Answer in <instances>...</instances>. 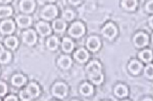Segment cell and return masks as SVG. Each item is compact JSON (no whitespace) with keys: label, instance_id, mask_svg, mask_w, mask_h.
I'll use <instances>...</instances> for the list:
<instances>
[{"label":"cell","instance_id":"cell-1","mask_svg":"<svg viewBox=\"0 0 153 101\" xmlns=\"http://www.w3.org/2000/svg\"><path fill=\"white\" fill-rule=\"evenodd\" d=\"M85 28L81 22L76 21L71 25L69 28V34L73 37H80L84 34Z\"/></svg>","mask_w":153,"mask_h":101},{"label":"cell","instance_id":"cell-2","mask_svg":"<svg viewBox=\"0 0 153 101\" xmlns=\"http://www.w3.org/2000/svg\"><path fill=\"white\" fill-rule=\"evenodd\" d=\"M42 17L45 20L50 21L57 15V9L55 5H46L42 11Z\"/></svg>","mask_w":153,"mask_h":101},{"label":"cell","instance_id":"cell-3","mask_svg":"<svg viewBox=\"0 0 153 101\" xmlns=\"http://www.w3.org/2000/svg\"><path fill=\"white\" fill-rule=\"evenodd\" d=\"M54 96L59 98H64L68 94V87L65 83L57 82L52 88Z\"/></svg>","mask_w":153,"mask_h":101},{"label":"cell","instance_id":"cell-4","mask_svg":"<svg viewBox=\"0 0 153 101\" xmlns=\"http://www.w3.org/2000/svg\"><path fill=\"white\" fill-rule=\"evenodd\" d=\"M102 34H103V36L106 38L112 39V38H113L117 35V28L112 23H109V24H106V26L103 28V30H102Z\"/></svg>","mask_w":153,"mask_h":101},{"label":"cell","instance_id":"cell-5","mask_svg":"<svg viewBox=\"0 0 153 101\" xmlns=\"http://www.w3.org/2000/svg\"><path fill=\"white\" fill-rule=\"evenodd\" d=\"M37 40L36 34L32 30H28L23 33V41L27 45H33Z\"/></svg>","mask_w":153,"mask_h":101},{"label":"cell","instance_id":"cell-6","mask_svg":"<svg viewBox=\"0 0 153 101\" xmlns=\"http://www.w3.org/2000/svg\"><path fill=\"white\" fill-rule=\"evenodd\" d=\"M148 36L144 33H138L134 37V43L138 47H143L148 44Z\"/></svg>","mask_w":153,"mask_h":101},{"label":"cell","instance_id":"cell-7","mask_svg":"<svg viewBox=\"0 0 153 101\" xmlns=\"http://www.w3.org/2000/svg\"><path fill=\"white\" fill-rule=\"evenodd\" d=\"M87 48L91 51H97L99 50L100 46V41L98 37L95 36L91 37L87 40Z\"/></svg>","mask_w":153,"mask_h":101},{"label":"cell","instance_id":"cell-8","mask_svg":"<svg viewBox=\"0 0 153 101\" xmlns=\"http://www.w3.org/2000/svg\"><path fill=\"white\" fill-rule=\"evenodd\" d=\"M20 7L22 12L25 13H31L35 9L34 0H22Z\"/></svg>","mask_w":153,"mask_h":101},{"label":"cell","instance_id":"cell-9","mask_svg":"<svg viewBox=\"0 0 153 101\" xmlns=\"http://www.w3.org/2000/svg\"><path fill=\"white\" fill-rule=\"evenodd\" d=\"M36 28L38 32L42 36H47V35L51 34V28L48 24L44 22V21H40L36 25Z\"/></svg>","mask_w":153,"mask_h":101},{"label":"cell","instance_id":"cell-10","mask_svg":"<svg viewBox=\"0 0 153 101\" xmlns=\"http://www.w3.org/2000/svg\"><path fill=\"white\" fill-rule=\"evenodd\" d=\"M25 91L28 94L30 97H37L40 94V89L39 87L35 83H31L28 85Z\"/></svg>","mask_w":153,"mask_h":101},{"label":"cell","instance_id":"cell-11","mask_svg":"<svg viewBox=\"0 0 153 101\" xmlns=\"http://www.w3.org/2000/svg\"><path fill=\"white\" fill-rule=\"evenodd\" d=\"M0 29L3 34H10L15 29V24L12 21H5L2 23Z\"/></svg>","mask_w":153,"mask_h":101},{"label":"cell","instance_id":"cell-12","mask_svg":"<svg viewBox=\"0 0 153 101\" xmlns=\"http://www.w3.org/2000/svg\"><path fill=\"white\" fill-rule=\"evenodd\" d=\"M88 53L84 49H80V50H76L74 53V58L80 62H86L88 59Z\"/></svg>","mask_w":153,"mask_h":101},{"label":"cell","instance_id":"cell-13","mask_svg":"<svg viewBox=\"0 0 153 101\" xmlns=\"http://www.w3.org/2000/svg\"><path fill=\"white\" fill-rule=\"evenodd\" d=\"M16 21L21 28H27L31 24V18L28 16L20 15L16 18Z\"/></svg>","mask_w":153,"mask_h":101},{"label":"cell","instance_id":"cell-14","mask_svg":"<svg viewBox=\"0 0 153 101\" xmlns=\"http://www.w3.org/2000/svg\"><path fill=\"white\" fill-rule=\"evenodd\" d=\"M58 65L63 69H69L71 65V59L68 56H62L58 59Z\"/></svg>","mask_w":153,"mask_h":101},{"label":"cell","instance_id":"cell-15","mask_svg":"<svg viewBox=\"0 0 153 101\" xmlns=\"http://www.w3.org/2000/svg\"><path fill=\"white\" fill-rule=\"evenodd\" d=\"M101 70V65L97 61H92L87 65V71L89 74L100 72Z\"/></svg>","mask_w":153,"mask_h":101},{"label":"cell","instance_id":"cell-16","mask_svg":"<svg viewBox=\"0 0 153 101\" xmlns=\"http://www.w3.org/2000/svg\"><path fill=\"white\" fill-rule=\"evenodd\" d=\"M142 64L136 60H132V62L129 65V70L130 71L131 73L134 75H137L142 69Z\"/></svg>","mask_w":153,"mask_h":101},{"label":"cell","instance_id":"cell-17","mask_svg":"<svg viewBox=\"0 0 153 101\" xmlns=\"http://www.w3.org/2000/svg\"><path fill=\"white\" fill-rule=\"evenodd\" d=\"M74 49V43L70 38L65 37L63 39L62 41V50L65 53H70Z\"/></svg>","mask_w":153,"mask_h":101},{"label":"cell","instance_id":"cell-18","mask_svg":"<svg viewBox=\"0 0 153 101\" xmlns=\"http://www.w3.org/2000/svg\"><path fill=\"white\" fill-rule=\"evenodd\" d=\"M52 26L54 31L57 33L63 32L65 30V28H66V24H65V21H62V20H60V19L54 21L53 22Z\"/></svg>","mask_w":153,"mask_h":101},{"label":"cell","instance_id":"cell-19","mask_svg":"<svg viewBox=\"0 0 153 101\" xmlns=\"http://www.w3.org/2000/svg\"><path fill=\"white\" fill-rule=\"evenodd\" d=\"M90 80L95 84H100L103 80V75L100 72L90 74Z\"/></svg>","mask_w":153,"mask_h":101},{"label":"cell","instance_id":"cell-20","mask_svg":"<svg viewBox=\"0 0 153 101\" xmlns=\"http://www.w3.org/2000/svg\"><path fill=\"white\" fill-rule=\"evenodd\" d=\"M115 94H116L117 96L120 97H124L128 94L126 87L122 85V84H119V85L115 87Z\"/></svg>","mask_w":153,"mask_h":101},{"label":"cell","instance_id":"cell-21","mask_svg":"<svg viewBox=\"0 0 153 101\" xmlns=\"http://www.w3.org/2000/svg\"><path fill=\"white\" fill-rule=\"evenodd\" d=\"M57 46H58V40L56 37L52 36L48 38L47 40V46L48 48L51 50H57Z\"/></svg>","mask_w":153,"mask_h":101},{"label":"cell","instance_id":"cell-22","mask_svg":"<svg viewBox=\"0 0 153 101\" xmlns=\"http://www.w3.org/2000/svg\"><path fill=\"white\" fill-rule=\"evenodd\" d=\"M25 81H26V78L23 75H16L12 78V82L15 86L21 87V86H22L25 83Z\"/></svg>","mask_w":153,"mask_h":101},{"label":"cell","instance_id":"cell-23","mask_svg":"<svg viewBox=\"0 0 153 101\" xmlns=\"http://www.w3.org/2000/svg\"><path fill=\"white\" fill-rule=\"evenodd\" d=\"M122 5L126 10H133L134 9H136L137 2L136 0H123Z\"/></svg>","mask_w":153,"mask_h":101},{"label":"cell","instance_id":"cell-24","mask_svg":"<svg viewBox=\"0 0 153 101\" xmlns=\"http://www.w3.org/2000/svg\"><path fill=\"white\" fill-rule=\"evenodd\" d=\"M139 58L143 60V62H149L152 60V51L151 50H143L141 53H139Z\"/></svg>","mask_w":153,"mask_h":101},{"label":"cell","instance_id":"cell-25","mask_svg":"<svg viewBox=\"0 0 153 101\" xmlns=\"http://www.w3.org/2000/svg\"><path fill=\"white\" fill-rule=\"evenodd\" d=\"M93 91H94V88H93L91 84L85 83L80 87V92L82 94L85 95V96H88V95H91V94H93Z\"/></svg>","mask_w":153,"mask_h":101},{"label":"cell","instance_id":"cell-26","mask_svg":"<svg viewBox=\"0 0 153 101\" xmlns=\"http://www.w3.org/2000/svg\"><path fill=\"white\" fill-rule=\"evenodd\" d=\"M17 40H16V37H9L5 40V44L9 48L15 49L17 46Z\"/></svg>","mask_w":153,"mask_h":101},{"label":"cell","instance_id":"cell-27","mask_svg":"<svg viewBox=\"0 0 153 101\" xmlns=\"http://www.w3.org/2000/svg\"><path fill=\"white\" fill-rule=\"evenodd\" d=\"M12 14V9L10 7H0V18L8 17Z\"/></svg>","mask_w":153,"mask_h":101},{"label":"cell","instance_id":"cell-28","mask_svg":"<svg viewBox=\"0 0 153 101\" xmlns=\"http://www.w3.org/2000/svg\"><path fill=\"white\" fill-rule=\"evenodd\" d=\"M74 17V14L73 11L68 9V10H65V12H63V18L66 20V21H71L72 19Z\"/></svg>","mask_w":153,"mask_h":101},{"label":"cell","instance_id":"cell-29","mask_svg":"<svg viewBox=\"0 0 153 101\" xmlns=\"http://www.w3.org/2000/svg\"><path fill=\"white\" fill-rule=\"evenodd\" d=\"M9 59H10V53L6 51L2 52V54L0 55V62L2 63H5L9 62Z\"/></svg>","mask_w":153,"mask_h":101},{"label":"cell","instance_id":"cell-30","mask_svg":"<svg viewBox=\"0 0 153 101\" xmlns=\"http://www.w3.org/2000/svg\"><path fill=\"white\" fill-rule=\"evenodd\" d=\"M145 72H146V75H147V77L149 78L150 79L152 78V75H153L152 65H149V66L146 67V70H145Z\"/></svg>","mask_w":153,"mask_h":101},{"label":"cell","instance_id":"cell-31","mask_svg":"<svg viewBox=\"0 0 153 101\" xmlns=\"http://www.w3.org/2000/svg\"><path fill=\"white\" fill-rule=\"evenodd\" d=\"M7 91V87L4 83L0 82V96H2Z\"/></svg>","mask_w":153,"mask_h":101},{"label":"cell","instance_id":"cell-32","mask_svg":"<svg viewBox=\"0 0 153 101\" xmlns=\"http://www.w3.org/2000/svg\"><path fill=\"white\" fill-rule=\"evenodd\" d=\"M20 97L22 98V100H31V97L28 96V94H27L25 91H22V92L20 93Z\"/></svg>","mask_w":153,"mask_h":101},{"label":"cell","instance_id":"cell-33","mask_svg":"<svg viewBox=\"0 0 153 101\" xmlns=\"http://www.w3.org/2000/svg\"><path fill=\"white\" fill-rule=\"evenodd\" d=\"M146 10L148 11L149 13H152L153 12V2L152 0H151L149 2L147 3L146 5Z\"/></svg>","mask_w":153,"mask_h":101},{"label":"cell","instance_id":"cell-34","mask_svg":"<svg viewBox=\"0 0 153 101\" xmlns=\"http://www.w3.org/2000/svg\"><path fill=\"white\" fill-rule=\"evenodd\" d=\"M5 101H6V100H7V101H12V100L16 101V100H18V99H17V98H16V96L11 95V96H9V97H7L5 98Z\"/></svg>","mask_w":153,"mask_h":101},{"label":"cell","instance_id":"cell-35","mask_svg":"<svg viewBox=\"0 0 153 101\" xmlns=\"http://www.w3.org/2000/svg\"><path fill=\"white\" fill-rule=\"evenodd\" d=\"M82 0H69L70 3L72 4V5H77L80 2H81Z\"/></svg>","mask_w":153,"mask_h":101},{"label":"cell","instance_id":"cell-36","mask_svg":"<svg viewBox=\"0 0 153 101\" xmlns=\"http://www.w3.org/2000/svg\"><path fill=\"white\" fill-rule=\"evenodd\" d=\"M11 0H0V2H2V3H6V2H10Z\"/></svg>","mask_w":153,"mask_h":101},{"label":"cell","instance_id":"cell-37","mask_svg":"<svg viewBox=\"0 0 153 101\" xmlns=\"http://www.w3.org/2000/svg\"><path fill=\"white\" fill-rule=\"evenodd\" d=\"M3 51H4L3 47H2V45H0V55H1V54H2V52H3Z\"/></svg>","mask_w":153,"mask_h":101},{"label":"cell","instance_id":"cell-38","mask_svg":"<svg viewBox=\"0 0 153 101\" xmlns=\"http://www.w3.org/2000/svg\"><path fill=\"white\" fill-rule=\"evenodd\" d=\"M152 17L150 18V26H151V28L152 27Z\"/></svg>","mask_w":153,"mask_h":101},{"label":"cell","instance_id":"cell-39","mask_svg":"<svg viewBox=\"0 0 153 101\" xmlns=\"http://www.w3.org/2000/svg\"><path fill=\"white\" fill-rule=\"evenodd\" d=\"M46 1H48V2H54L55 0H46Z\"/></svg>","mask_w":153,"mask_h":101}]
</instances>
